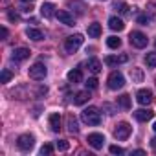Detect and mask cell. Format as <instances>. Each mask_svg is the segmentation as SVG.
<instances>
[{
	"instance_id": "1f68e13d",
	"label": "cell",
	"mask_w": 156,
	"mask_h": 156,
	"mask_svg": "<svg viewBox=\"0 0 156 156\" xmlns=\"http://www.w3.org/2000/svg\"><path fill=\"white\" fill-rule=\"evenodd\" d=\"M51 152H53V147L50 143H46V145L41 147V154H51Z\"/></svg>"
},
{
	"instance_id": "30bf717a",
	"label": "cell",
	"mask_w": 156,
	"mask_h": 156,
	"mask_svg": "<svg viewBox=\"0 0 156 156\" xmlns=\"http://www.w3.org/2000/svg\"><path fill=\"white\" fill-rule=\"evenodd\" d=\"M55 17L62 22V24H66V26H73L75 24V20H73V17L68 13V11H64V9H59L57 13H55Z\"/></svg>"
},
{
	"instance_id": "ffe728a7",
	"label": "cell",
	"mask_w": 156,
	"mask_h": 156,
	"mask_svg": "<svg viewBox=\"0 0 156 156\" xmlns=\"http://www.w3.org/2000/svg\"><path fill=\"white\" fill-rule=\"evenodd\" d=\"M88 35H90L92 39H98V37L101 35V24H98V22H92V24L88 26Z\"/></svg>"
},
{
	"instance_id": "277c9868",
	"label": "cell",
	"mask_w": 156,
	"mask_h": 156,
	"mask_svg": "<svg viewBox=\"0 0 156 156\" xmlns=\"http://www.w3.org/2000/svg\"><path fill=\"white\" fill-rule=\"evenodd\" d=\"M30 77L31 79H35V81H41V79H44L46 77V73H48V70H46V66L42 64V62H35L33 66H30Z\"/></svg>"
},
{
	"instance_id": "9c48e42d",
	"label": "cell",
	"mask_w": 156,
	"mask_h": 156,
	"mask_svg": "<svg viewBox=\"0 0 156 156\" xmlns=\"http://www.w3.org/2000/svg\"><path fill=\"white\" fill-rule=\"evenodd\" d=\"M136 101H138L140 105H149V103L152 101V92H151L149 88H141V90H138V94H136Z\"/></svg>"
},
{
	"instance_id": "cb8c5ba5",
	"label": "cell",
	"mask_w": 156,
	"mask_h": 156,
	"mask_svg": "<svg viewBox=\"0 0 156 156\" xmlns=\"http://www.w3.org/2000/svg\"><path fill=\"white\" fill-rule=\"evenodd\" d=\"M145 64L149 68H154L156 66V51H151V53L145 55Z\"/></svg>"
},
{
	"instance_id": "8d00e7d4",
	"label": "cell",
	"mask_w": 156,
	"mask_h": 156,
	"mask_svg": "<svg viewBox=\"0 0 156 156\" xmlns=\"http://www.w3.org/2000/svg\"><path fill=\"white\" fill-rule=\"evenodd\" d=\"M151 145L154 147V151H156V138H152V141H151Z\"/></svg>"
},
{
	"instance_id": "2e32d148",
	"label": "cell",
	"mask_w": 156,
	"mask_h": 156,
	"mask_svg": "<svg viewBox=\"0 0 156 156\" xmlns=\"http://www.w3.org/2000/svg\"><path fill=\"white\" fill-rule=\"evenodd\" d=\"M55 6L53 4H50V2H46V4H42V8H41V13H42V17H46V19H51L53 15H55Z\"/></svg>"
},
{
	"instance_id": "52a82bcc",
	"label": "cell",
	"mask_w": 156,
	"mask_h": 156,
	"mask_svg": "<svg viewBox=\"0 0 156 156\" xmlns=\"http://www.w3.org/2000/svg\"><path fill=\"white\" fill-rule=\"evenodd\" d=\"M87 141H88V145H90L92 149L99 151V149H103V145H105V136L99 134V132H92V134H88Z\"/></svg>"
},
{
	"instance_id": "7a4b0ae2",
	"label": "cell",
	"mask_w": 156,
	"mask_h": 156,
	"mask_svg": "<svg viewBox=\"0 0 156 156\" xmlns=\"http://www.w3.org/2000/svg\"><path fill=\"white\" fill-rule=\"evenodd\" d=\"M83 35L81 33H75V35H70L66 41H64V50L68 51V53H75L77 50H79V46L83 44Z\"/></svg>"
},
{
	"instance_id": "4dcf8cb0",
	"label": "cell",
	"mask_w": 156,
	"mask_h": 156,
	"mask_svg": "<svg viewBox=\"0 0 156 156\" xmlns=\"http://www.w3.org/2000/svg\"><path fill=\"white\" fill-rule=\"evenodd\" d=\"M147 11H149V17H156V4L154 2H149L147 4Z\"/></svg>"
},
{
	"instance_id": "4316f807",
	"label": "cell",
	"mask_w": 156,
	"mask_h": 156,
	"mask_svg": "<svg viewBox=\"0 0 156 156\" xmlns=\"http://www.w3.org/2000/svg\"><path fill=\"white\" fill-rule=\"evenodd\" d=\"M114 9H116L119 15H127V13H129V6H127L125 2H116V4H114Z\"/></svg>"
},
{
	"instance_id": "d6986e66",
	"label": "cell",
	"mask_w": 156,
	"mask_h": 156,
	"mask_svg": "<svg viewBox=\"0 0 156 156\" xmlns=\"http://www.w3.org/2000/svg\"><path fill=\"white\" fill-rule=\"evenodd\" d=\"M88 99H90L88 90H85V92H77V94H75V99H73V105H83V103H87Z\"/></svg>"
},
{
	"instance_id": "5bb4252c",
	"label": "cell",
	"mask_w": 156,
	"mask_h": 156,
	"mask_svg": "<svg viewBox=\"0 0 156 156\" xmlns=\"http://www.w3.org/2000/svg\"><path fill=\"white\" fill-rule=\"evenodd\" d=\"M127 55H108V57H105V64H108V66H116V64H121V62H127Z\"/></svg>"
},
{
	"instance_id": "8992f818",
	"label": "cell",
	"mask_w": 156,
	"mask_h": 156,
	"mask_svg": "<svg viewBox=\"0 0 156 156\" xmlns=\"http://www.w3.org/2000/svg\"><path fill=\"white\" fill-rule=\"evenodd\" d=\"M33 145H35V138H33L31 134H22V136H19V140H17V147H19L20 151H31Z\"/></svg>"
},
{
	"instance_id": "836d02e7",
	"label": "cell",
	"mask_w": 156,
	"mask_h": 156,
	"mask_svg": "<svg viewBox=\"0 0 156 156\" xmlns=\"http://www.w3.org/2000/svg\"><path fill=\"white\" fill-rule=\"evenodd\" d=\"M138 24L147 26V24H149V17H147V15H140V17H138Z\"/></svg>"
},
{
	"instance_id": "e0dca14e",
	"label": "cell",
	"mask_w": 156,
	"mask_h": 156,
	"mask_svg": "<svg viewBox=\"0 0 156 156\" xmlns=\"http://www.w3.org/2000/svg\"><path fill=\"white\" fill-rule=\"evenodd\" d=\"M26 35L31 39V41H42L44 39V33L41 30H35V28H28L26 30Z\"/></svg>"
},
{
	"instance_id": "603a6c76",
	"label": "cell",
	"mask_w": 156,
	"mask_h": 156,
	"mask_svg": "<svg viewBox=\"0 0 156 156\" xmlns=\"http://www.w3.org/2000/svg\"><path fill=\"white\" fill-rule=\"evenodd\" d=\"M107 46H108V48H112V50H118V48L121 46V39H118V37H114V35H112V37H108V39H107Z\"/></svg>"
},
{
	"instance_id": "44dd1931",
	"label": "cell",
	"mask_w": 156,
	"mask_h": 156,
	"mask_svg": "<svg viewBox=\"0 0 156 156\" xmlns=\"http://www.w3.org/2000/svg\"><path fill=\"white\" fill-rule=\"evenodd\" d=\"M118 105H119L121 108L129 110V108H130V96H129V94H121V96L118 98Z\"/></svg>"
},
{
	"instance_id": "ba28073f",
	"label": "cell",
	"mask_w": 156,
	"mask_h": 156,
	"mask_svg": "<svg viewBox=\"0 0 156 156\" xmlns=\"http://www.w3.org/2000/svg\"><path fill=\"white\" fill-rule=\"evenodd\" d=\"M147 35L141 33V31H132L130 33V44L136 46V48H145L147 46Z\"/></svg>"
},
{
	"instance_id": "e575fe53",
	"label": "cell",
	"mask_w": 156,
	"mask_h": 156,
	"mask_svg": "<svg viewBox=\"0 0 156 156\" xmlns=\"http://www.w3.org/2000/svg\"><path fill=\"white\" fill-rule=\"evenodd\" d=\"M8 17H9V20H11V22H17V20H19V15H17L15 11H9V13H8Z\"/></svg>"
},
{
	"instance_id": "83f0119b",
	"label": "cell",
	"mask_w": 156,
	"mask_h": 156,
	"mask_svg": "<svg viewBox=\"0 0 156 156\" xmlns=\"http://www.w3.org/2000/svg\"><path fill=\"white\" fill-rule=\"evenodd\" d=\"M11 77H13V73H11L9 70L4 68V70H2V83H9V81H11Z\"/></svg>"
},
{
	"instance_id": "9a60e30c",
	"label": "cell",
	"mask_w": 156,
	"mask_h": 156,
	"mask_svg": "<svg viewBox=\"0 0 156 156\" xmlns=\"http://www.w3.org/2000/svg\"><path fill=\"white\" fill-rule=\"evenodd\" d=\"M66 77H68V81H70V83H73V85H75V83H79V81L83 79V75H81V70H79V68L70 70Z\"/></svg>"
},
{
	"instance_id": "f35d334b",
	"label": "cell",
	"mask_w": 156,
	"mask_h": 156,
	"mask_svg": "<svg viewBox=\"0 0 156 156\" xmlns=\"http://www.w3.org/2000/svg\"><path fill=\"white\" fill-rule=\"evenodd\" d=\"M22 2H33V0H22Z\"/></svg>"
},
{
	"instance_id": "7402d4cb",
	"label": "cell",
	"mask_w": 156,
	"mask_h": 156,
	"mask_svg": "<svg viewBox=\"0 0 156 156\" xmlns=\"http://www.w3.org/2000/svg\"><path fill=\"white\" fill-rule=\"evenodd\" d=\"M88 70H90L92 73H99V72H101V62H99V59H90V61H88Z\"/></svg>"
},
{
	"instance_id": "d590c367",
	"label": "cell",
	"mask_w": 156,
	"mask_h": 156,
	"mask_svg": "<svg viewBox=\"0 0 156 156\" xmlns=\"http://www.w3.org/2000/svg\"><path fill=\"white\" fill-rule=\"evenodd\" d=\"M0 37H2V39H6V37H8V28H6V26L0 28Z\"/></svg>"
},
{
	"instance_id": "d4e9b609",
	"label": "cell",
	"mask_w": 156,
	"mask_h": 156,
	"mask_svg": "<svg viewBox=\"0 0 156 156\" xmlns=\"http://www.w3.org/2000/svg\"><path fill=\"white\" fill-rule=\"evenodd\" d=\"M68 130H70L72 134H77V132H79V127H77V121H75L73 116L68 118Z\"/></svg>"
},
{
	"instance_id": "f546056e",
	"label": "cell",
	"mask_w": 156,
	"mask_h": 156,
	"mask_svg": "<svg viewBox=\"0 0 156 156\" xmlns=\"http://www.w3.org/2000/svg\"><path fill=\"white\" fill-rule=\"evenodd\" d=\"M57 149H59V151H68V149H70V143H68L66 140H59V141H57Z\"/></svg>"
},
{
	"instance_id": "f1b7e54d",
	"label": "cell",
	"mask_w": 156,
	"mask_h": 156,
	"mask_svg": "<svg viewBox=\"0 0 156 156\" xmlns=\"http://www.w3.org/2000/svg\"><path fill=\"white\" fill-rule=\"evenodd\" d=\"M87 88H90V90H94V88H98V79L96 77H90V79H87Z\"/></svg>"
},
{
	"instance_id": "484cf974",
	"label": "cell",
	"mask_w": 156,
	"mask_h": 156,
	"mask_svg": "<svg viewBox=\"0 0 156 156\" xmlns=\"http://www.w3.org/2000/svg\"><path fill=\"white\" fill-rule=\"evenodd\" d=\"M130 77H132L136 83H141V81H143V73H141L140 68H132V70H130Z\"/></svg>"
},
{
	"instance_id": "3957f363",
	"label": "cell",
	"mask_w": 156,
	"mask_h": 156,
	"mask_svg": "<svg viewBox=\"0 0 156 156\" xmlns=\"http://www.w3.org/2000/svg\"><path fill=\"white\" fill-rule=\"evenodd\" d=\"M123 85H125V77L121 72H112L108 75V88L110 90H119V88H123Z\"/></svg>"
},
{
	"instance_id": "ac0fdd59",
	"label": "cell",
	"mask_w": 156,
	"mask_h": 156,
	"mask_svg": "<svg viewBox=\"0 0 156 156\" xmlns=\"http://www.w3.org/2000/svg\"><path fill=\"white\" fill-rule=\"evenodd\" d=\"M50 127H51L53 132L61 130V116L59 114H50Z\"/></svg>"
},
{
	"instance_id": "5b68a950",
	"label": "cell",
	"mask_w": 156,
	"mask_h": 156,
	"mask_svg": "<svg viewBox=\"0 0 156 156\" xmlns=\"http://www.w3.org/2000/svg\"><path fill=\"white\" fill-rule=\"evenodd\" d=\"M130 132H132V127L127 123V121H121L118 127H116V130H114V136H116V140H127L129 136H130Z\"/></svg>"
},
{
	"instance_id": "6da1fadb",
	"label": "cell",
	"mask_w": 156,
	"mask_h": 156,
	"mask_svg": "<svg viewBox=\"0 0 156 156\" xmlns=\"http://www.w3.org/2000/svg\"><path fill=\"white\" fill-rule=\"evenodd\" d=\"M81 119H83L87 125L96 127V125L101 123V112H99L96 107H88V108H85V110L81 112Z\"/></svg>"
},
{
	"instance_id": "7c38bea8",
	"label": "cell",
	"mask_w": 156,
	"mask_h": 156,
	"mask_svg": "<svg viewBox=\"0 0 156 156\" xmlns=\"http://www.w3.org/2000/svg\"><path fill=\"white\" fill-rule=\"evenodd\" d=\"M30 55H31V51H30L28 48H15L13 53H11L13 61H24V59H28Z\"/></svg>"
},
{
	"instance_id": "8fae6325",
	"label": "cell",
	"mask_w": 156,
	"mask_h": 156,
	"mask_svg": "<svg viewBox=\"0 0 156 156\" xmlns=\"http://www.w3.org/2000/svg\"><path fill=\"white\" fill-rule=\"evenodd\" d=\"M134 118H136L138 121H149V119L154 118V112L149 110V108H140V110L134 112Z\"/></svg>"
},
{
	"instance_id": "d6a6232c",
	"label": "cell",
	"mask_w": 156,
	"mask_h": 156,
	"mask_svg": "<svg viewBox=\"0 0 156 156\" xmlns=\"http://www.w3.org/2000/svg\"><path fill=\"white\" fill-rule=\"evenodd\" d=\"M112 154H123V149L119 147V145H110V149H108Z\"/></svg>"
},
{
	"instance_id": "4fadbf2b",
	"label": "cell",
	"mask_w": 156,
	"mask_h": 156,
	"mask_svg": "<svg viewBox=\"0 0 156 156\" xmlns=\"http://www.w3.org/2000/svg\"><path fill=\"white\" fill-rule=\"evenodd\" d=\"M108 28H110L112 31H123V30H125V24H123L121 19H118V17H110V19H108Z\"/></svg>"
},
{
	"instance_id": "74e56055",
	"label": "cell",
	"mask_w": 156,
	"mask_h": 156,
	"mask_svg": "<svg viewBox=\"0 0 156 156\" xmlns=\"http://www.w3.org/2000/svg\"><path fill=\"white\" fill-rule=\"evenodd\" d=\"M152 129H154V130H156V121H154V125H152Z\"/></svg>"
}]
</instances>
